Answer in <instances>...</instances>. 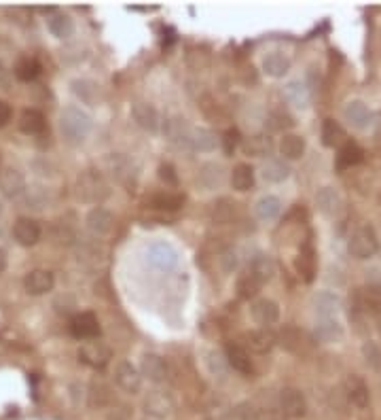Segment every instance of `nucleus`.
<instances>
[{"instance_id": "f257e3e1", "label": "nucleus", "mask_w": 381, "mask_h": 420, "mask_svg": "<svg viewBox=\"0 0 381 420\" xmlns=\"http://www.w3.org/2000/svg\"><path fill=\"white\" fill-rule=\"evenodd\" d=\"M60 130L68 143H83L92 132V117L79 106H68L60 115Z\"/></svg>"}, {"instance_id": "f03ea898", "label": "nucleus", "mask_w": 381, "mask_h": 420, "mask_svg": "<svg viewBox=\"0 0 381 420\" xmlns=\"http://www.w3.org/2000/svg\"><path fill=\"white\" fill-rule=\"evenodd\" d=\"M347 250L351 257H356L360 261L375 257L379 253V238H377L375 230L371 226L356 228L347 240Z\"/></svg>"}, {"instance_id": "7ed1b4c3", "label": "nucleus", "mask_w": 381, "mask_h": 420, "mask_svg": "<svg viewBox=\"0 0 381 420\" xmlns=\"http://www.w3.org/2000/svg\"><path fill=\"white\" fill-rule=\"evenodd\" d=\"M278 406L282 410L284 416L288 418H303L307 414V401H305V395L301 393L299 388H292V386H286L280 390L278 395Z\"/></svg>"}, {"instance_id": "20e7f679", "label": "nucleus", "mask_w": 381, "mask_h": 420, "mask_svg": "<svg viewBox=\"0 0 381 420\" xmlns=\"http://www.w3.org/2000/svg\"><path fill=\"white\" fill-rule=\"evenodd\" d=\"M114 382L127 395H138L142 390V376L130 361H119L114 366Z\"/></svg>"}, {"instance_id": "39448f33", "label": "nucleus", "mask_w": 381, "mask_h": 420, "mask_svg": "<svg viewBox=\"0 0 381 420\" xmlns=\"http://www.w3.org/2000/svg\"><path fill=\"white\" fill-rule=\"evenodd\" d=\"M343 393H345V399L349 401V406H354L356 410H367L371 403L369 384L358 376H347L343 380Z\"/></svg>"}, {"instance_id": "423d86ee", "label": "nucleus", "mask_w": 381, "mask_h": 420, "mask_svg": "<svg viewBox=\"0 0 381 420\" xmlns=\"http://www.w3.org/2000/svg\"><path fill=\"white\" fill-rule=\"evenodd\" d=\"M132 117L136 121L138 128H142L144 132H159V126H161V119H159V113L157 108L149 102H136L132 106Z\"/></svg>"}, {"instance_id": "0eeeda50", "label": "nucleus", "mask_w": 381, "mask_h": 420, "mask_svg": "<svg viewBox=\"0 0 381 420\" xmlns=\"http://www.w3.org/2000/svg\"><path fill=\"white\" fill-rule=\"evenodd\" d=\"M70 333L79 340H92L100 335V323L96 319V314L92 312H81L76 317H72L70 321Z\"/></svg>"}, {"instance_id": "6e6552de", "label": "nucleus", "mask_w": 381, "mask_h": 420, "mask_svg": "<svg viewBox=\"0 0 381 420\" xmlns=\"http://www.w3.org/2000/svg\"><path fill=\"white\" fill-rule=\"evenodd\" d=\"M0 189H3L7 198L15 200L28 191V185L17 168H5V170H0Z\"/></svg>"}, {"instance_id": "1a4fd4ad", "label": "nucleus", "mask_w": 381, "mask_h": 420, "mask_svg": "<svg viewBox=\"0 0 381 420\" xmlns=\"http://www.w3.org/2000/svg\"><path fill=\"white\" fill-rule=\"evenodd\" d=\"M41 226L34 221V219H28V217H21L15 221L13 226V238L21 244V246H34L39 240H41Z\"/></svg>"}, {"instance_id": "9d476101", "label": "nucleus", "mask_w": 381, "mask_h": 420, "mask_svg": "<svg viewBox=\"0 0 381 420\" xmlns=\"http://www.w3.org/2000/svg\"><path fill=\"white\" fill-rule=\"evenodd\" d=\"M79 359L90 368H104L110 361V350L102 342H87L79 348Z\"/></svg>"}, {"instance_id": "9b49d317", "label": "nucleus", "mask_w": 381, "mask_h": 420, "mask_svg": "<svg viewBox=\"0 0 381 420\" xmlns=\"http://www.w3.org/2000/svg\"><path fill=\"white\" fill-rule=\"evenodd\" d=\"M76 193H79V198L83 202H98L102 200L106 191H104V185L100 181V177L92 174V172H85L83 177H79V185H76Z\"/></svg>"}, {"instance_id": "f8f14e48", "label": "nucleus", "mask_w": 381, "mask_h": 420, "mask_svg": "<svg viewBox=\"0 0 381 420\" xmlns=\"http://www.w3.org/2000/svg\"><path fill=\"white\" fill-rule=\"evenodd\" d=\"M343 117L349 126H354L358 130H364L371 126L373 121V113H371V108L362 102V100H351L345 104L343 108Z\"/></svg>"}, {"instance_id": "ddd939ff", "label": "nucleus", "mask_w": 381, "mask_h": 420, "mask_svg": "<svg viewBox=\"0 0 381 420\" xmlns=\"http://www.w3.org/2000/svg\"><path fill=\"white\" fill-rule=\"evenodd\" d=\"M53 285H55L53 274L47 270H32L23 278V289L30 295H45L53 289Z\"/></svg>"}, {"instance_id": "4468645a", "label": "nucleus", "mask_w": 381, "mask_h": 420, "mask_svg": "<svg viewBox=\"0 0 381 420\" xmlns=\"http://www.w3.org/2000/svg\"><path fill=\"white\" fill-rule=\"evenodd\" d=\"M149 261L159 268V270H174L176 266H178V253L165 242H159V244H153L149 248Z\"/></svg>"}, {"instance_id": "2eb2a0df", "label": "nucleus", "mask_w": 381, "mask_h": 420, "mask_svg": "<svg viewBox=\"0 0 381 420\" xmlns=\"http://www.w3.org/2000/svg\"><path fill=\"white\" fill-rule=\"evenodd\" d=\"M140 368H142V374L149 378L151 382H165L167 380V363L159 354L146 352L142 357Z\"/></svg>"}, {"instance_id": "dca6fc26", "label": "nucleus", "mask_w": 381, "mask_h": 420, "mask_svg": "<svg viewBox=\"0 0 381 420\" xmlns=\"http://www.w3.org/2000/svg\"><path fill=\"white\" fill-rule=\"evenodd\" d=\"M252 319L262 327L276 325L280 319V308L274 299H258L252 303Z\"/></svg>"}, {"instance_id": "f3484780", "label": "nucleus", "mask_w": 381, "mask_h": 420, "mask_svg": "<svg viewBox=\"0 0 381 420\" xmlns=\"http://www.w3.org/2000/svg\"><path fill=\"white\" fill-rule=\"evenodd\" d=\"M112 226H114V217L106 208H102V206L94 208L90 214H87V228H90V232L96 234V236L110 234Z\"/></svg>"}, {"instance_id": "a211bd4d", "label": "nucleus", "mask_w": 381, "mask_h": 420, "mask_svg": "<svg viewBox=\"0 0 381 420\" xmlns=\"http://www.w3.org/2000/svg\"><path fill=\"white\" fill-rule=\"evenodd\" d=\"M356 301L369 314H381V285H367L358 289Z\"/></svg>"}, {"instance_id": "6ab92c4d", "label": "nucleus", "mask_w": 381, "mask_h": 420, "mask_svg": "<svg viewBox=\"0 0 381 420\" xmlns=\"http://www.w3.org/2000/svg\"><path fill=\"white\" fill-rule=\"evenodd\" d=\"M316 206L322 214L333 217L341 210V195L333 187H322L316 193Z\"/></svg>"}, {"instance_id": "aec40b11", "label": "nucleus", "mask_w": 381, "mask_h": 420, "mask_svg": "<svg viewBox=\"0 0 381 420\" xmlns=\"http://www.w3.org/2000/svg\"><path fill=\"white\" fill-rule=\"evenodd\" d=\"M172 410H174V406H172L169 397H165L163 393H151L149 397L144 399V412L149 416H153V418H157V420L169 418Z\"/></svg>"}, {"instance_id": "412c9836", "label": "nucleus", "mask_w": 381, "mask_h": 420, "mask_svg": "<svg viewBox=\"0 0 381 420\" xmlns=\"http://www.w3.org/2000/svg\"><path fill=\"white\" fill-rule=\"evenodd\" d=\"M284 98L292 106L305 108L309 104V100H311V94H309V88L305 86L301 79H295V81H290L288 86L284 88Z\"/></svg>"}, {"instance_id": "4be33fe9", "label": "nucleus", "mask_w": 381, "mask_h": 420, "mask_svg": "<svg viewBox=\"0 0 381 420\" xmlns=\"http://www.w3.org/2000/svg\"><path fill=\"white\" fill-rule=\"evenodd\" d=\"M364 159V151L360 145L351 143V140H347V143L343 147H339V153H337V168L339 170H345V168H354L358 163H362Z\"/></svg>"}, {"instance_id": "5701e85b", "label": "nucleus", "mask_w": 381, "mask_h": 420, "mask_svg": "<svg viewBox=\"0 0 381 420\" xmlns=\"http://www.w3.org/2000/svg\"><path fill=\"white\" fill-rule=\"evenodd\" d=\"M227 363H229V368H233V370L244 374V376L252 374V361H250L248 352L238 344H229L227 346Z\"/></svg>"}, {"instance_id": "b1692460", "label": "nucleus", "mask_w": 381, "mask_h": 420, "mask_svg": "<svg viewBox=\"0 0 381 420\" xmlns=\"http://www.w3.org/2000/svg\"><path fill=\"white\" fill-rule=\"evenodd\" d=\"M185 204V195L181 193H172V191H161L155 193L149 198V206L157 208V210H167V212H176L178 208H183Z\"/></svg>"}, {"instance_id": "393cba45", "label": "nucleus", "mask_w": 381, "mask_h": 420, "mask_svg": "<svg viewBox=\"0 0 381 420\" xmlns=\"http://www.w3.org/2000/svg\"><path fill=\"white\" fill-rule=\"evenodd\" d=\"M316 338L325 344L339 342L343 338V329L335 319H320L316 323Z\"/></svg>"}, {"instance_id": "a878e982", "label": "nucleus", "mask_w": 381, "mask_h": 420, "mask_svg": "<svg viewBox=\"0 0 381 420\" xmlns=\"http://www.w3.org/2000/svg\"><path fill=\"white\" fill-rule=\"evenodd\" d=\"M313 308L320 319H333L339 310V297L331 291H322L313 297Z\"/></svg>"}, {"instance_id": "bb28decb", "label": "nucleus", "mask_w": 381, "mask_h": 420, "mask_svg": "<svg viewBox=\"0 0 381 420\" xmlns=\"http://www.w3.org/2000/svg\"><path fill=\"white\" fill-rule=\"evenodd\" d=\"M19 128L25 134H41L47 128V119H45V115L41 113V110L25 108L21 113V119H19Z\"/></svg>"}, {"instance_id": "cd10ccee", "label": "nucleus", "mask_w": 381, "mask_h": 420, "mask_svg": "<svg viewBox=\"0 0 381 420\" xmlns=\"http://www.w3.org/2000/svg\"><path fill=\"white\" fill-rule=\"evenodd\" d=\"M47 28H49V32L53 34V37H57V39H68V37H72V32H74V23H72V19H70V15H66V13H53L49 19H47Z\"/></svg>"}, {"instance_id": "c85d7f7f", "label": "nucleus", "mask_w": 381, "mask_h": 420, "mask_svg": "<svg viewBox=\"0 0 381 420\" xmlns=\"http://www.w3.org/2000/svg\"><path fill=\"white\" fill-rule=\"evenodd\" d=\"M262 70H265L274 79H280L290 70V60L286 58L284 53L274 51V53L265 55V60H262Z\"/></svg>"}, {"instance_id": "c756f323", "label": "nucleus", "mask_w": 381, "mask_h": 420, "mask_svg": "<svg viewBox=\"0 0 381 420\" xmlns=\"http://www.w3.org/2000/svg\"><path fill=\"white\" fill-rule=\"evenodd\" d=\"M280 153L286 159H299L305 153V140L299 134H284L280 140Z\"/></svg>"}, {"instance_id": "7c9ffc66", "label": "nucleus", "mask_w": 381, "mask_h": 420, "mask_svg": "<svg viewBox=\"0 0 381 420\" xmlns=\"http://www.w3.org/2000/svg\"><path fill=\"white\" fill-rule=\"evenodd\" d=\"M322 143H325V147H343L347 143L343 128L337 121L327 119L322 123Z\"/></svg>"}, {"instance_id": "2f4dec72", "label": "nucleus", "mask_w": 381, "mask_h": 420, "mask_svg": "<svg viewBox=\"0 0 381 420\" xmlns=\"http://www.w3.org/2000/svg\"><path fill=\"white\" fill-rule=\"evenodd\" d=\"M280 212H282V202L276 195H262L256 202V217L260 221H274L280 217Z\"/></svg>"}, {"instance_id": "473e14b6", "label": "nucleus", "mask_w": 381, "mask_h": 420, "mask_svg": "<svg viewBox=\"0 0 381 420\" xmlns=\"http://www.w3.org/2000/svg\"><path fill=\"white\" fill-rule=\"evenodd\" d=\"M248 346L254 350V352H269L276 344V335L267 329H258V331H252L248 333Z\"/></svg>"}, {"instance_id": "72a5a7b5", "label": "nucleus", "mask_w": 381, "mask_h": 420, "mask_svg": "<svg viewBox=\"0 0 381 420\" xmlns=\"http://www.w3.org/2000/svg\"><path fill=\"white\" fill-rule=\"evenodd\" d=\"M231 185L238 191H250L254 187V170L248 163L236 166V170L231 174Z\"/></svg>"}, {"instance_id": "f704fd0d", "label": "nucleus", "mask_w": 381, "mask_h": 420, "mask_svg": "<svg viewBox=\"0 0 381 420\" xmlns=\"http://www.w3.org/2000/svg\"><path fill=\"white\" fill-rule=\"evenodd\" d=\"M260 174H262V179H265L267 183H282L284 179H288L290 168L284 161L271 159V161H267L265 166H262V172Z\"/></svg>"}, {"instance_id": "c9c22d12", "label": "nucleus", "mask_w": 381, "mask_h": 420, "mask_svg": "<svg viewBox=\"0 0 381 420\" xmlns=\"http://www.w3.org/2000/svg\"><path fill=\"white\" fill-rule=\"evenodd\" d=\"M72 94H74L81 102H85V104H94V102H96V96H98V86H96L94 81L81 79V81H74V83H72Z\"/></svg>"}, {"instance_id": "e433bc0d", "label": "nucleus", "mask_w": 381, "mask_h": 420, "mask_svg": "<svg viewBox=\"0 0 381 420\" xmlns=\"http://www.w3.org/2000/svg\"><path fill=\"white\" fill-rule=\"evenodd\" d=\"M280 344L290 352H301L303 346V333L297 327H284L280 333Z\"/></svg>"}, {"instance_id": "4c0bfd02", "label": "nucleus", "mask_w": 381, "mask_h": 420, "mask_svg": "<svg viewBox=\"0 0 381 420\" xmlns=\"http://www.w3.org/2000/svg\"><path fill=\"white\" fill-rule=\"evenodd\" d=\"M189 147L195 149V151H212L216 147V138L208 130H193Z\"/></svg>"}, {"instance_id": "58836bf2", "label": "nucleus", "mask_w": 381, "mask_h": 420, "mask_svg": "<svg viewBox=\"0 0 381 420\" xmlns=\"http://www.w3.org/2000/svg\"><path fill=\"white\" fill-rule=\"evenodd\" d=\"M250 274H254V276L260 280V283H267V280H271L274 274H276V263H274L269 257H265V255H258V257L252 261Z\"/></svg>"}, {"instance_id": "ea45409f", "label": "nucleus", "mask_w": 381, "mask_h": 420, "mask_svg": "<svg viewBox=\"0 0 381 420\" xmlns=\"http://www.w3.org/2000/svg\"><path fill=\"white\" fill-rule=\"evenodd\" d=\"M41 72V66L34 58H21L17 64H15V77L19 81H34Z\"/></svg>"}, {"instance_id": "a19ab883", "label": "nucleus", "mask_w": 381, "mask_h": 420, "mask_svg": "<svg viewBox=\"0 0 381 420\" xmlns=\"http://www.w3.org/2000/svg\"><path fill=\"white\" fill-rule=\"evenodd\" d=\"M260 287H262V283H260V280H258L254 274H246V276H242V278L238 280V295H240L242 299H252V297L258 295Z\"/></svg>"}, {"instance_id": "79ce46f5", "label": "nucleus", "mask_w": 381, "mask_h": 420, "mask_svg": "<svg viewBox=\"0 0 381 420\" xmlns=\"http://www.w3.org/2000/svg\"><path fill=\"white\" fill-rule=\"evenodd\" d=\"M297 270H299V274L307 280L313 278V270H316V259H313V248L307 244L305 248H301V255H299V259H297Z\"/></svg>"}, {"instance_id": "37998d69", "label": "nucleus", "mask_w": 381, "mask_h": 420, "mask_svg": "<svg viewBox=\"0 0 381 420\" xmlns=\"http://www.w3.org/2000/svg\"><path fill=\"white\" fill-rule=\"evenodd\" d=\"M362 354H364V361L371 370H375L377 374H381V346L375 344V342H367L362 346Z\"/></svg>"}, {"instance_id": "c03bdc74", "label": "nucleus", "mask_w": 381, "mask_h": 420, "mask_svg": "<svg viewBox=\"0 0 381 420\" xmlns=\"http://www.w3.org/2000/svg\"><path fill=\"white\" fill-rule=\"evenodd\" d=\"M220 179H223V174H220V166H216V163H206V166L201 168V172H199V181H201V183H206L208 189L216 187V185L220 183Z\"/></svg>"}, {"instance_id": "a18cd8bd", "label": "nucleus", "mask_w": 381, "mask_h": 420, "mask_svg": "<svg viewBox=\"0 0 381 420\" xmlns=\"http://www.w3.org/2000/svg\"><path fill=\"white\" fill-rule=\"evenodd\" d=\"M244 149H246V153L256 155V157L265 155V153L269 151V138H265V136H254V138H250L248 143L244 145Z\"/></svg>"}, {"instance_id": "49530a36", "label": "nucleus", "mask_w": 381, "mask_h": 420, "mask_svg": "<svg viewBox=\"0 0 381 420\" xmlns=\"http://www.w3.org/2000/svg\"><path fill=\"white\" fill-rule=\"evenodd\" d=\"M90 399H92V406L96 408H104V406H108L110 403V393H108V388H104V386H92V393H90Z\"/></svg>"}, {"instance_id": "de8ad7c7", "label": "nucleus", "mask_w": 381, "mask_h": 420, "mask_svg": "<svg viewBox=\"0 0 381 420\" xmlns=\"http://www.w3.org/2000/svg\"><path fill=\"white\" fill-rule=\"evenodd\" d=\"M233 212H236V204H231L227 200H220L218 204H214V219L218 223H227L233 217Z\"/></svg>"}, {"instance_id": "09e8293b", "label": "nucleus", "mask_w": 381, "mask_h": 420, "mask_svg": "<svg viewBox=\"0 0 381 420\" xmlns=\"http://www.w3.org/2000/svg\"><path fill=\"white\" fill-rule=\"evenodd\" d=\"M240 140H242V136H240L238 130H227L225 136H223V149H225V153L233 155V151H236L238 145H240Z\"/></svg>"}, {"instance_id": "8fccbe9b", "label": "nucleus", "mask_w": 381, "mask_h": 420, "mask_svg": "<svg viewBox=\"0 0 381 420\" xmlns=\"http://www.w3.org/2000/svg\"><path fill=\"white\" fill-rule=\"evenodd\" d=\"M159 179H161L165 185H176V183H178V177H176L174 166H169V163H163V166L159 168Z\"/></svg>"}, {"instance_id": "3c124183", "label": "nucleus", "mask_w": 381, "mask_h": 420, "mask_svg": "<svg viewBox=\"0 0 381 420\" xmlns=\"http://www.w3.org/2000/svg\"><path fill=\"white\" fill-rule=\"evenodd\" d=\"M11 117H13V108H11V104L5 102V100H0V128H5V126L11 121Z\"/></svg>"}, {"instance_id": "603ef678", "label": "nucleus", "mask_w": 381, "mask_h": 420, "mask_svg": "<svg viewBox=\"0 0 381 420\" xmlns=\"http://www.w3.org/2000/svg\"><path fill=\"white\" fill-rule=\"evenodd\" d=\"M132 416H130V408H114L110 414H108V418L106 420H130Z\"/></svg>"}, {"instance_id": "864d4df0", "label": "nucleus", "mask_w": 381, "mask_h": 420, "mask_svg": "<svg viewBox=\"0 0 381 420\" xmlns=\"http://www.w3.org/2000/svg\"><path fill=\"white\" fill-rule=\"evenodd\" d=\"M271 119H280V121L274 126L276 130H280V128H284V126H292V119H290L288 115H284V113H274Z\"/></svg>"}, {"instance_id": "5fc2aeb1", "label": "nucleus", "mask_w": 381, "mask_h": 420, "mask_svg": "<svg viewBox=\"0 0 381 420\" xmlns=\"http://www.w3.org/2000/svg\"><path fill=\"white\" fill-rule=\"evenodd\" d=\"M5 270H7V253L0 248V274H3Z\"/></svg>"}, {"instance_id": "6e6d98bb", "label": "nucleus", "mask_w": 381, "mask_h": 420, "mask_svg": "<svg viewBox=\"0 0 381 420\" xmlns=\"http://www.w3.org/2000/svg\"><path fill=\"white\" fill-rule=\"evenodd\" d=\"M0 212H3V204H0Z\"/></svg>"}]
</instances>
